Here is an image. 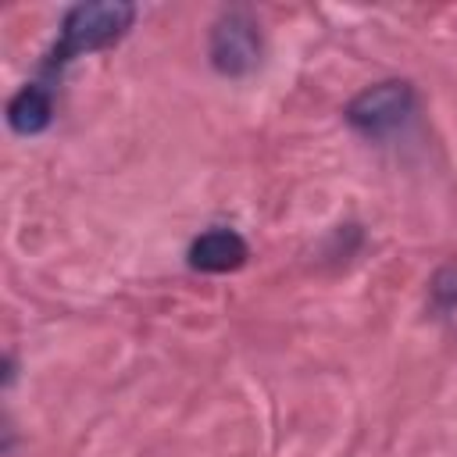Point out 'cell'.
<instances>
[{
	"label": "cell",
	"instance_id": "obj_1",
	"mask_svg": "<svg viewBox=\"0 0 457 457\" xmlns=\"http://www.w3.org/2000/svg\"><path fill=\"white\" fill-rule=\"evenodd\" d=\"M136 21V7L125 0H93V4H75L57 32V43L50 46L46 61H43V75L54 79L61 75L64 64H71L82 54L93 50H107L114 46Z\"/></svg>",
	"mask_w": 457,
	"mask_h": 457
},
{
	"label": "cell",
	"instance_id": "obj_2",
	"mask_svg": "<svg viewBox=\"0 0 457 457\" xmlns=\"http://www.w3.org/2000/svg\"><path fill=\"white\" fill-rule=\"evenodd\" d=\"M411 114H414V86L403 79H386V82L361 89L343 111L350 129H357L361 136H371V139L396 132Z\"/></svg>",
	"mask_w": 457,
	"mask_h": 457
},
{
	"label": "cell",
	"instance_id": "obj_3",
	"mask_svg": "<svg viewBox=\"0 0 457 457\" xmlns=\"http://www.w3.org/2000/svg\"><path fill=\"white\" fill-rule=\"evenodd\" d=\"M261 61V32L246 11H225L211 29V64L214 71L239 79Z\"/></svg>",
	"mask_w": 457,
	"mask_h": 457
},
{
	"label": "cell",
	"instance_id": "obj_4",
	"mask_svg": "<svg viewBox=\"0 0 457 457\" xmlns=\"http://www.w3.org/2000/svg\"><path fill=\"white\" fill-rule=\"evenodd\" d=\"M246 257H250V246H246V239L236 228H207L186 250L189 268L193 271H204V275L236 271V268L246 264Z\"/></svg>",
	"mask_w": 457,
	"mask_h": 457
},
{
	"label": "cell",
	"instance_id": "obj_5",
	"mask_svg": "<svg viewBox=\"0 0 457 457\" xmlns=\"http://www.w3.org/2000/svg\"><path fill=\"white\" fill-rule=\"evenodd\" d=\"M50 118H54V93H50V86H43V82L21 86V89L11 96V104H7V125H11L18 136H36V132H43V129L50 125Z\"/></svg>",
	"mask_w": 457,
	"mask_h": 457
},
{
	"label": "cell",
	"instance_id": "obj_6",
	"mask_svg": "<svg viewBox=\"0 0 457 457\" xmlns=\"http://www.w3.org/2000/svg\"><path fill=\"white\" fill-rule=\"evenodd\" d=\"M428 307H432L436 321L450 336H457V264L436 271V278L428 286Z\"/></svg>",
	"mask_w": 457,
	"mask_h": 457
}]
</instances>
